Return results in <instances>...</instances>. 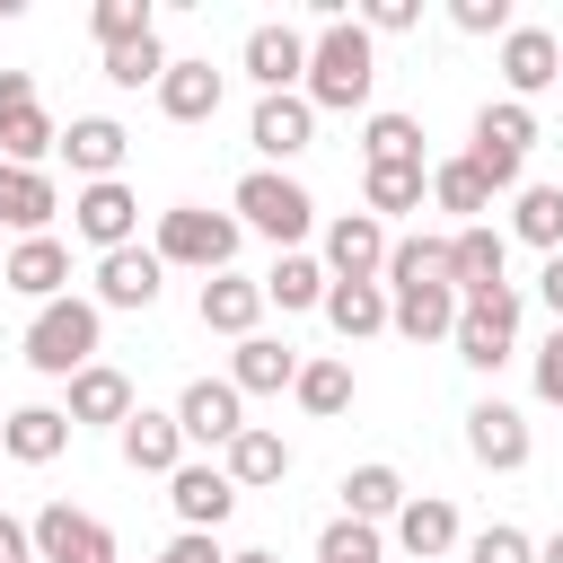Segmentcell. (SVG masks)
<instances>
[{
    "mask_svg": "<svg viewBox=\"0 0 563 563\" xmlns=\"http://www.w3.org/2000/svg\"><path fill=\"white\" fill-rule=\"evenodd\" d=\"M369 88H378V44H369V26H361V18H325L317 44H308L299 97H308L317 114H352V106H369Z\"/></svg>",
    "mask_w": 563,
    "mask_h": 563,
    "instance_id": "6da1fadb",
    "label": "cell"
},
{
    "mask_svg": "<svg viewBox=\"0 0 563 563\" xmlns=\"http://www.w3.org/2000/svg\"><path fill=\"white\" fill-rule=\"evenodd\" d=\"M229 220L238 229H255V238H273L282 255L317 229V202H308V185L299 176H282V167H246L238 176V194H229Z\"/></svg>",
    "mask_w": 563,
    "mask_h": 563,
    "instance_id": "7a4b0ae2",
    "label": "cell"
},
{
    "mask_svg": "<svg viewBox=\"0 0 563 563\" xmlns=\"http://www.w3.org/2000/svg\"><path fill=\"white\" fill-rule=\"evenodd\" d=\"M97 334H106V308L97 299H44L26 317V369L44 378H79L97 361Z\"/></svg>",
    "mask_w": 563,
    "mask_h": 563,
    "instance_id": "3957f363",
    "label": "cell"
},
{
    "mask_svg": "<svg viewBox=\"0 0 563 563\" xmlns=\"http://www.w3.org/2000/svg\"><path fill=\"white\" fill-rule=\"evenodd\" d=\"M528 150H537V106H519V97H493V106L475 114L466 167H475L493 194H519V167H528Z\"/></svg>",
    "mask_w": 563,
    "mask_h": 563,
    "instance_id": "277c9868",
    "label": "cell"
},
{
    "mask_svg": "<svg viewBox=\"0 0 563 563\" xmlns=\"http://www.w3.org/2000/svg\"><path fill=\"white\" fill-rule=\"evenodd\" d=\"M238 238H246V229H238L229 211L176 202V211H158V246H150V255H158V264H185V273H202V282H211V273H229V264H238Z\"/></svg>",
    "mask_w": 563,
    "mask_h": 563,
    "instance_id": "5b68a950",
    "label": "cell"
},
{
    "mask_svg": "<svg viewBox=\"0 0 563 563\" xmlns=\"http://www.w3.org/2000/svg\"><path fill=\"white\" fill-rule=\"evenodd\" d=\"M519 290L501 282V290H475V299H457V325H449V343H457V361L466 369H501L510 361V343H519Z\"/></svg>",
    "mask_w": 563,
    "mask_h": 563,
    "instance_id": "8992f818",
    "label": "cell"
},
{
    "mask_svg": "<svg viewBox=\"0 0 563 563\" xmlns=\"http://www.w3.org/2000/svg\"><path fill=\"white\" fill-rule=\"evenodd\" d=\"M26 537H35V563H114V528L70 510V501H44L26 519Z\"/></svg>",
    "mask_w": 563,
    "mask_h": 563,
    "instance_id": "52a82bcc",
    "label": "cell"
},
{
    "mask_svg": "<svg viewBox=\"0 0 563 563\" xmlns=\"http://www.w3.org/2000/svg\"><path fill=\"white\" fill-rule=\"evenodd\" d=\"M70 229H79L97 255H114V246H132V238H141V194H132L123 176L79 185V194H70Z\"/></svg>",
    "mask_w": 563,
    "mask_h": 563,
    "instance_id": "ba28073f",
    "label": "cell"
},
{
    "mask_svg": "<svg viewBox=\"0 0 563 563\" xmlns=\"http://www.w3.org/2000/svg\"><path fill=\"white\" fill-rule=\"evenodd\" d=\"M466 457H475V466H493V475H519V466L537 457L528 413H519V405H501V396H484V405L466 413Z\"/></svg>",
    "mask_w": 563,
    "mask_h": 563,
    "instance_id": "9c48e42d",
    "label": "cell"
},
{
    "mask_svg": "<svg viewBox=\"0 0 563 563\" xmlns=\"http://www.w3.org/2000/svg\"><path fill=\"white\" fill-rule=\"evenodd\" d=\"M176 431H185V449H229V440L246 431V396H238L229 378H194V387L176 396Z\"/></svg>",
    "mask_w": 563,
    "mask_h": 563,
    "instance_id": "30bf717a",
    "label": "cell"
},
{
    "mask_svg": "<svg viewBox=\"0 0 563 563\" xmlns=\"http://www.w3.org/2000/svg\"><path fill=\"white\" fill-rule=\"evenodd\" d=\"M238 62H246V79L264 88V97H290L299 79H308V35L299 26H246V44H238Z\"/></svg>",
    "mask_w": 563,
    "mask_h": 563,
    "instance_id": "8fae6325",
    "label": "cell"
},
{
    "mask_svg": "<svg viewBox=\"0 0 563 563\" xmlns=\"http://www.w3.org/2000/svg\"><path fill=\"white\" fill-rule=\"evenodd\" d=\"M325 282H378L387 273V229L369 220V211H343V220H325Z\"/></svg>",
    "mask_w": 563,
    "mask_h": 563,
    "instance_id": "7c38bea8",
    "label": "cell"
},
{
    "mask_svg": "<svg viewBox=\"0 0 563 563\" xmlns=\"http://www.w3.org/2000/svg\"><path fill=\"white\" fill-rule=\"evenodd\" d=\"M167 501H176V519H185L194 537H220V519L238 510V484H229L211 457H185V466L167 475Z\"/></svg>",
    "mask_w": 563,
    "mask_h": 563,
    "instance_id": "4fadbf2b",
    "label": "cell"
},
{
    "mask_svg": "<svg viewBox=\"0 0 563 563\" xmlns=\"http://www.w3.org/2000/svg\"><path fill=\"white\" fill-rule=\"evenodd\" d=\"M0 282L18 290V299H70V246L62 238H18L9 255H0Z\"/></svg>",
    "mask_w": 563,
    "mask_h": 563,
    "instance_id": "5bb4252c",
    "label": "cell"
},
{
    "mask_svg": "<svg viewBox=\"0 0 563 563\" xmlns=\"http://www.w3.org/2000/svg\"><path fill=\"white\" fill-rule=\"evenodd\" d=\"M158 290H167V264L141 238L114 246V255H97V308H158Z\"/></svg>",
    "mask_w": 563,
    "mask_h": 563,
    "instance_id": "9a60e30c",
    "label": "cell"
},
{
    "mask_svg": "<svg viewBox=\"0 0 563 563\" xmlns=\"http://www.w3.org/2000/svg\"><path fill=\"white\" fill-rule=\"evenodd\" d=\"M70 387V405H62V422L70 431H123V413H132V378L123 369H106V361H88L79 378H62Z\"/></svg>",
    "mask_w": 563,
    "mask_h": 563,
    "instance_id": "2e32d148",
    "label": "cell"
},
{
    "mask_svg": "<svg viewBox=\"0 0 563 563\" xmlns=\"http://www.w3.org/2000/svg\"><path fill=\"white\" fill-rule=\"evenodd\" d=\"M114 440H123V466H132V475H176V466H185V431H176V413H158V405H132Z\"/></svg>",
    "mask_w": 563,
    "mask_h": 563,
    "instance_id": "e0dca14e",
    "label": "cell"
},
{
    "mask_svg": "<svg viewBox=\"0 0 563 563\" xmlns=\"http://www.w3.org/2000/svg\"><path fill=\"white\" fill-rule=\"evenodd\" d=\"M387 528H396V545H405L413 563H449V545H457V501H449V493H405V510H396Z\"/></svg>",
    "mask_w": 563,
    "mask_h": 563,
    "instance_id": "ac0fdd59",
    "label": "cell"
},
{
    "mask_svg": "<svg viewBox=\"0 0 563 563\" xmlns=\"http://www.w3.org/2000/svg\"><path fill=\"white\" fill-rule=\"evenodd\" d=\"M501 79H510V97L528 106V97H545L554 79H563V44L545 35V26H510L501 35Z\"/></svg>",
    "mask_w": 563,
    "mask_h": 563,
    "instance_id": "d6986e66",
    "label": "cell"
},
{
    "mask_svg": "<svg viewBox=\"0 0 563 563\" xmlns=\"http://www.w3.org/2000/svg\"><path fill=\"white\" fill-rule=\"evenodd\" d=\"M246 141H255V150L282 167V158H299V150L317 141V106H308L299 88H290V97H255V123H246Z\"/></svg>",
    "mask_w": 563,
    "mask_h": 563,
    "instance_id": "ffe728a7",
    "label": "cell"
},
{
    "mask_svg": "<svg viewBox=\"0 0 563 563\" xmlns=\"http://www.w3.org/2000/svg\"><path fill=\"white\" fill-rule=\"evenodd\" d=\"M501 264H510V238H501L493 220H475V229H457V238H449V290H457V299L501 290Z\"/></svg>",
    "mask_w": 563,
    "mask_h": 563,
    "instance_id": "44dd1931",
    "label": "cell"
},
{
    "mask_svg": "<svg viewBox=\"0 0 563 563\" xmlns=\"http://www.w3.org/2000/svg\"><path fill=\"white\" fill-rule=\"evenodd\" d=\"M387 325H396L405 343H449V325H457V290H449V282L387 290Z\"/></svg>",
    "mask_w": 563,
    "mask_h": 563,
    "instance_id": "7402d4cb",
    "label": "cell"
},
{
    "mask_svg": "<svg viewBox=\"0 0 563 563\" xmlns=\"http://www.w3.org/2000/svg\"><path fill=\"white\" fill-rule=\"evenodd\" d=\"M62 449H70L62 405H18V413H0V457H18V466H53Z\"/></svg>",
    "mask_w": 563,
    "mask_h": 563,
    "instance_id": "603a6c76",
    "label": "cell"
},
{
    "mask_svg": "<svg viewBox=\"0 0 563 563\" xmlns=\"http://www.w3.org/2000/svg\"><path fill=\"white\" fill-rule=\"evenodd\" d=\"M220 475H229L238 493H264V484H282V475H290V440H282V431H264V422H246V431L220 449Z\"/></svg>",
    "mask_w": 563,
    "mask_h": 563,
    "instance_id": "cb8c5ba5",
    "label": "cell"
},
{
    "mask_svg": "<svg viewBox=\"0 0 563 563\" xmlns=\"http://www.w3.org/2000/svg\"><path fill=\"white\" fill-rule=\"evenodd\" d=\"M53 211H62V194H53L44 167H0V229H18V238H53Z\"/></svg>",
    "mask_w": 563,
    "mask_h": 563,
    "instance_id": "d4e9b609",
    "label": "cell"
},
{
    "mask_svg": "<svg viewBox=\"0 0 563 563\" xmlns=\"http://www.w3.org/2000/svg\"><path fill=\"white\" fill-rule=\"evenodd\" d=\"M123 150H132V132H123L114 114H79V123L62 132V158H70V167H79L88 185H106V176L123 167Z\"/></svg>",
    "mask_w": 563,
    "mask_h": 563,
    "instance_id": "484cf974",
    "label": "cell"
},
{
    "mask_svg": "<svg viewBox=\"0 0 563 563\" xmlns=\"http://www.w3.org/2000/svg\"><path fill=\"white\" fill-rule=\"evenodd\" d=\"M194 308H202V325H211V334H238V343H246V334H255V317H264V282H246V273H211Z\"/></svg>",
    "mask_w": 563,
    "mask_h": 563,
    "instance_id": "4316f807",
    "label": "cell"
},
{
    "mask_svg": "<svg viewBox=\"0 0 563 563\" xmlns=\"http://www.w3.org/2000/svg\"><path fill=\"white\" fill-rule=\"evenodd\" d=\"M290 378H299V352L273 343V334H246V343L229 352V387H238V396H282Z\"/></svg>",
    "mask_w": 563,
    "mask_h": 563,
    "instance_id": "83f0119b",
    "label": "cell"
},
{
    "mask_svg": "<svg viewBox=\"0 0 563 563\" xmlns=\"http://www.w3.org/2000/svg\"><path fill=\"white\" fill-rule=\"evenodd\" d=\"M158 114H167V123H211V114H220V70H211V62H167Z\"/></svg>",
    "mask_w": 563,
    "mask_h": 563,
    "instance_id": "f1b7e54d",
    "label": "cell"
},
{
    "mask_svg": "<svg viewBox=\"0 0 563 563\" xmlns=\"http://www.w3.org/2000/svg\"><path fill=\"white\" fill-rule=\"evenodd\" d=\"M325 325H334L343 343L387 334V282H325Z\"/></svg>",
    "mask_w": 563,
    "mask_h": 563,
    "instance_id": "f546056e",
    "label": "cell"
},
{
    "mask_svg": "<svg viewBox=\"0 0 563 563\" xmlns=\"http://www.w3.org/2000/svg\"><path fill=\"white\" fill-rule=\"evenodd\" d=\"M396 510H405V475H396L387 457H369V466H352V475H343V519L378 528V519H396Z\"/></svg>",
    "mask_w": 563,
    "mask_h": 563,
    "instance_id": "4dcf8cb0",
    "label": "cell"
},
{
    "mask_svg": "<svg viewBox=\"0 0 563 563\" xmlns=\"http://www.w3.org/2000/svg\"><path fill=\"white\" fill-rule=\"evenodd\" d=\"M264 308H282V317H299V308H325V264L317 255H273V273H264Z\"/></svg>",
    "mask_w": 563,
    "mask_h": 563,
    "instance_id": "1f68e13d",
    "label": "cell"
},
{
    "mask_svg": "<svg viewBox=\"0 0 563 563\" xmlns=\"http://www.w3.org/2000/svg\"><path fill=\"white\" fill-rule=\"evenodd\" d=\"M53 150H62V123L44 106H9L0 114V167H44Z\"/></svg>",
    "mask_w": 563,
    "mask_h": 563,
    "instance_id": "d6a6232c",
    "label": "cell"
},
{
    "mask_svg": "<svg viewBox=\"0 0 563 563\" xmlns=\"http://www.w3.org/2000/svg\"><path fill=\"white\" fill-rule=\"evenodd\" d=\"M431 194V167H361V211L387 229V211H422Z\"/></svg>",
    "mask_w": 563,
    "mask_h": 563,
    "instance_id": "836d02e7",
    "label": "cell"
},
{
    "mask_svg": "<svg viewBox=\"0 0 563 563\" xmlns=\"http://www.w3.org/2000/svg\"><path fill=\"white\" fill-rule=\"evenodd\" d=\"M510 238H528L537 255H563V185H519V202H510Z\"/></svg>",
    "mask_w": 563,
    "mask_h": 563,
    "instance_id": "e575fe53",
    "label": "cell"
},
{
    "mask_svg": "<svg viewBox=\"0 0 563 563\" xmlns=\"http://www.w3.org/2000/svg\"><path fill=\"white\" fill-rule=\"evenodd\" d=\"M361 167H422V123L413 114H369L361 123Z\"/></svg>",
    "mask_w": 563,
    "mask_h": 563,
    "instance_id": "d590c367",
    "label": "cell"
},
{
    "mask_svg": "<svg viewBox=\"0 0 563 563\" xmlns=\"http://www.w3.org/2000/svg\"><path fill=\"white\" fill-rule=\"evenodd\" d=\"M431 202H440V211H457V229H475V220L493 211V185H484L466 158H440V167H431Z\"/></svg>",
    "mask_w": 563,
    "mask_h": 563,
    "instance_id": "8d00e7d4",
    "label": "cell"
},
{
    "mask_svg": "<svg viewBox=\"0 0 563 563\" xmlns=\"http://www.w3.org/2000/svg\"><path fill=\"white\" fill-rule=\"evenodd\" d=\"M387 290H413V282H449V238H387Z\"/></svg>",
    "mask_w": 563,
    "mask_h": 563,
    "instance_id": "74e56055",
    "label": "cell"
},
{
    "mask_svg": "<svg viewBox=\"0 0 563 563\" xmlns=\"http://www.w3.org/2000/svg\"><path fill=\"white\" fill-rule=\"evenodd\" d=\"M290 396H299V413H317V422H334V413L352 405V361H299V378H290Z\"/></svg>",
    "mask_w": 563,
    "mask_h": 563,
    "instance_id": "f35d334b",
    "label": "cell"
},
{
    "mask_svg": "<svg viewBox=\"0 0 563 563\" xmlns=\"http://www.w3.org/2000/svg\"><path fill=\"white\" fill-rule=\"evenodd\" d=\"M88 26H97V53H114V44L158 35V9H150V0H97V9H88Z\"/></svg>",
    "mask_w": 563,
    "mask_h": 563,
    "instance_id": "ab89813d",
    "label": "cell"
},
{
    "mask_svg": "<svg viewBox=\"0 0 563 563\" xmlns=\"http://www.w3.org/2000/svg\"><path fill=\"white\" fill-rule=\"evenodd\" d=\"M317 563H387V537L361 519H325L317 528Z\"/></svg>",
    "mask_w": 563,
    "mask_h": 563,
    "instance_id": "60d3db41",
    "label": "cell"
},
{
    "mask_svg": "<svg viewBox=\"0 0 563 563\" xmlns=\"http://www.w3.org/2000/svg\"><path fill=\"white\" fill-rule=\"evenodd\" d=\"M106 79H114V88H158V79H167V44H158V35L114 44V53H106Z\"/></svg>",
    "mask_w": 563,
    "mask_h": 563,
    "instance_id": "b9f144b4",
    "label": "cell"
},
{
    "mask_svg": "<svg viewBox=\"0 0 563 563\" xmlns=\"http://www.w3.org/2000/svg\"><path fill=\"white\" fill-rule=\"evenodd\" d=\"M466 563H537V537H528V528H510V519H493V528H475Z\"/></svg>",
    "mask_w": 563,
    "mask_h": 563,
    "instance_id": "7bdbcfd3",
    "label": "cell"
},
{
    "mask_svg": "<svg viewBox=\"0 0 563 563\" xmlns=\"http://www.w3.org/2000/svg\"><path fill=\"white\" fill-rule=\"evenodd\" d=\"M457 35H510V0H449Z\"/></svg>",
    "mask_w": 563,
    "mask_h": 563,
    "instance_id": "ee69618b",
    "label": "cell"
},
{
    "mask_svg": "<svg viewBox=\"0 0 563 563\" xmlns=\"http://www.w3.org/2000/svg\"><path fill=\"white\" fill-rule=\"evenodd\" d=\"M361 26H369V35H413V26H422V0H369Z\"/></svg>",
    "mask_w": 563,
    "mask_h": 563,
    "instance_id": "f6af8a7d",
    "label": "cell"
},
{
    "mask_svg": "<svg viewBox=\"0 0 563 563\" xmlns=\"http://www.w3.org/2000/svg\"><path fill=\"white\" fill-rule=\"evenodd\" d=\"M150 563H229V554H220V537H194V528H176V537H167Z\"/></svg>",
    "mask_w": 563,
    "mask_h": 563,
    "instance_id": "bcb514c9",
    "label": "cell"
},
{
    "mask_svg": "<svg viewBox=\"0 0 563 563\" xmlns=\"http://www.w3.org/2000/svg\"><path fill=\"white\" fill-rule=\"evenodd\" d=\"M537 396H545V405H563V325L537 343Z\"/></svg>",
    "mask_w": 563,
    "mask_h": 563,
    "instance_id": "7dc6e473",
    "label": "cell"
},
{
    "mask_svg": "<svg viewBox=\"0 0 563 563\" xmlns=\"http://www.w3.org/2000/svg\"><path fill=\"white\" fill-rule=\"evenodd\" d=\"M0 563H35V537H26V519H9V510H0Z\"/></svg>",
    "mask_w": 563,
    "mask_h": 563,
    "instance_id": "c3c4849f",
    "label": "cell"
},
{
    "mask_svg": "<svg viewBox=\"0 0 563 563\" xmlns=\"http://www.w3.org/2000/svg\"><path fill=\"white\" fill-rule=\"evenodd\" d=\"M9 106H35V70H0V114Z\"/></svg>",
    "mask_w": 563,
    "mask_h": 563,
    "instance_id": "681fc988",
    "label": "cell"
},
{
    "mask_svg": "<svg viewBox=\"0 0 563 563\" xmlns=\"http://www.w3.org/2000/svg\"><path fill=\"white\" fill-rule=\"evenodd\" d=\"M537 299L554 308V325H563V255H545V273H537Z\"/></svg>",
    "mask_w": 563,
    "mask_h": 563,
    "instance_id": "f907efd6",
    "label": "cell"
},
{
    "mask_svg": "<svg viewBox=\"0 0 563 563\" xmlns=\"http://www.w3.org/2000/svg\"><path fill=\"white\" fill-rule=\"evenodd\" d=\"M229 563H282V554H273V545H238Z\"/></svg>",
    "mask_w": 563,
    "mask_h": 563,
    "instance_id": "816d5d0a",
    "label": "cell"
},
{
    "mask_svg": "<svg viewBox=\"0 0 563 563\" xmlns=\"http://www.w3.org/2000/svg\"><path fill=\"white\" fill-rule=\"evenodd\" d=\"M537 563H563V528H554V537H545V545H537Z\"/></svg>",
    "mask_w": 563,
    "mask_h": 563,
    "instance_id": "f5cc1de1",
    "label": "cell"
}]
</instances>
